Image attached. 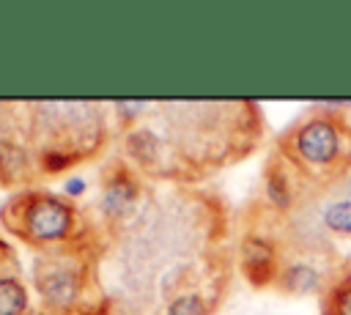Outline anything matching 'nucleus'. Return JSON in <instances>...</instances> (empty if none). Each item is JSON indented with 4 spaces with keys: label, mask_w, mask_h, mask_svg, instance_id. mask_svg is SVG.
Returning a JSON list of instances; mask_svg holds the SVG:
<instances>
[{
    "label": "nucleus",
    "mask_w": 351,
    "mask_h": 315,
    "mask_svg": "<svg viewBox=\"0 0 351 315\" xmlns=\"http://www.w3.org/2000/svg\"><path fill=\"white\" fill-rule=\"evenodd\" d=\"M148 121L165 140L167 181H200L247 159L266 129L252 101H156Z\"/></svg>",
    "instance_id": "f257e3e1"
},
{
    "label": "nucleus",
    "mask_w": 351,
    "mask_h": 315,
    "mask_svg": "<svg viewBox=\"0 0 351 315\" xmlns=\"http://www.w3.org/2000/svg\"><path fill=\"white\" fill-rule=\"evenodd\" d=\"M315 194L351 175V118L343 110H307L274 142Z\"/></svg>",
    "instance_id": "f03ea898"
},
{
    "label": "nucleus",
    "mask_w": 351,
    "mask_h": 315,
    "mask_svg": "<svg viewBox=\"0 0 351 315\" xmlns=\"http://www.w3.org/2000/svg\"><path fill=\"white\" fill-rule=\"evenodd\" d=\"M110 104L101 101H33L25 104V137L36 151H63L80 164L104 151L110 140Z\"/></svg>",
    "instance_id": "7ed1b4c3"
},
{
    "label": "nucleus",
    "mask_w": 351,
    "mask_h": 315,
    "mask_svg": "<svg viewBox=\"0 0 351 315\" xmlns=\"http://www.w3.org/2000/svg\"><path fill=\"white\" fill-rule=\"evenodd\" d=\"M0 222L19 241L41 252L85 241V230H88L77 203L49 189L14 192L0 208Z\"/></svg>",
    "instance_id": "20e7f679"
},
{
    "label": "nucleus",
    "mask_w": 351,
    "mask_h": 315,
    "mask_svg": "<svg viewBox=\"0 0 351 315\" xmlns=\"http://www.w3.org/2000/svg\"><path fill=\"white\" fill-rule=\"evenodd\" d=\"M33 288L47 312L66 315L77 310L88 288V257L85 241L44 249L33 263Z\"/></svg>",
    "instance_id": "39448f33"
},
{
    "label": "nucleus",
    "mask_w": 351,
    "mask_h": 315,
    "mask_svg": "<svg viewBox=\"0 0 351 315\" xmlns=\"http://www.w3.org/2000/svg\"><path fill=\"white\" fill-rule=\"evenodd\" d=\"M140 203H143L140 173L123 156L112 159L101 170V181H99L96 211L101 214V222L107 227H123L137 216Z\"/></svg>",
    "instance_id": "423d86ee"
},
{
    "label": "nucleus",
    "mask_w": 351,
    "mask_h": 315,
    "mask_svg": "<svg viewBox=\"0 0 351 315\" xmlns=\"http://www.w3.org/2000/svg\"><path fill=\"white\" fill-rule=\"evenodd\" d=\"M261 194H263L261 197L263 208L274 216H288L315 197L310 184L296 173V167L280 151H271L266 164H263Z\"/></svg>",
    "instance_id": "0eeeda50"
},
{
    "label": "nucleus",
    "mask_w": 351,
    "mask_h": 315,
    "mask_svg": "<svg viewBox=\"0 0 351 315\" xmlns=\"http://www.w3.org/2000/svg\"><path fill=\"white\" fill-rule=\"evenodd\" d=\"M285 260V244L269 227H252L239 241V271L255 288H274Z\"/></svg>",
    "instance_id": "6e6552de"
},
{
    "label": "nucleus",
    "mask_w": 351,
    "mask_h": 315,
    "mask_svg": "<svg viewBox=\"0 0 351 315\" xmlns=\"http://www.w3.org/2000/svg\"><path fill=\"white\" fill-rule=\"evenodd\" d=\"M326 285H329V279H324V271L313 260L285 255L274 288L285 296H315V293H324Z\"/></svg>",
    "instance_id": "1a4fd4ad"
},
{
    "label": "nucleus",
    "mask_w": 351,
    "mask_h": 315,
    "mask_svg": "<svg viewBox=\"0 0 351 315\" xmlns=\"http://www.w3.org/2000/svg\"><path fill=\"white\" fill-rule=\"evenodd\" d=\"M222 290H225V285L181 290L165 301L159 315H214L219 301H222Z\"/></svg>",
    "instance_id": "9d476101"
},
{
    "label": "nucleus",
    "mask_w": 351,
    "mask_h": 315,
    "mask_svg": "<svg viewBox=\"0 0 351 315\" xmlns=\"http://www.w3.org/2000/svg\"><path fill=\"white\" fill-rule=\"evenodd\" d=\"M0 315H33L30 293L16 271V263L5 268L0 263Z\"/></svg>",
    "instance_id": "9b49d317"
},
{
    "label": "nucleus",
    "mask_w": 351,
    "mask_h": 315,
    "mask_svg": "<svg viewBox=\"0 0 351 315\" xmlns=\"http://www.w3.org/2000/svg\"><path fill=\"white\" fill-rule=\"evenodd\" d=\"M321 315H351V268L329 279L321 293Z\"/></svg>",
    "instance_id": "f8f14e48"
},
{
    "label": "nucleus",
    "mask_w": 351,
    "mask_h": 315,
    "mask_svg": "<svg viewBox=\"0 0 351 315\" xmlns=\"http://www.w3.org/2000/svg\"><path fill=\"white\" fill-rule=\"evenodd\" d=\"M321 227L337 238H351V197L329 200L321 208Z\"/></svg>",
    "instance_id": "ddd939ff"
},
{
    "label": "nucleus",
    "mask_w": 351,
    "mask_h": 315,
    "mask_svg": "<svg viewBox=\"0 0 351 315\" xmlns=\"http://www.w3.org/2000/svg\"><path fill=\"white\" fill-rule=\"evenodd\" d=\"M60 194L66 200H71V203L82 200L88 194V178H82V175H66L63 184H60Z\"/></svg>",
    "instance_id": "4468645a"
}]
</instances>
